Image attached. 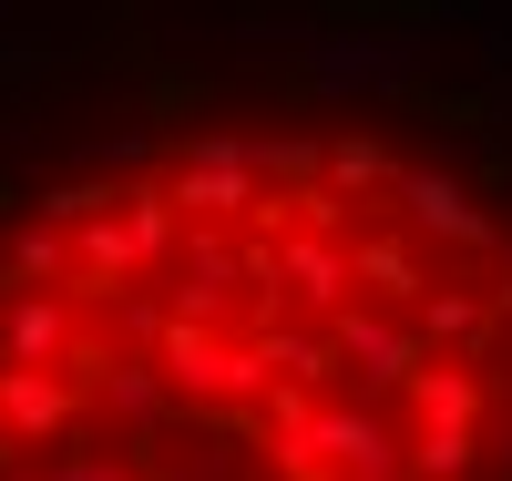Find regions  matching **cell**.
<instances>
[{"label": "cell", "mask_w": 512, "mask_h": 481, "mask_svg": "<svg viewBox=\"0 0 512 481\" xmlns=\"http://www.w3.org/2000/svg\"><path fill=\"white\" fill-rule=\"evenodd\" d=\"M0 481H512V215L338 123L62 174L0 236Z\"/></svg>", "instance_id": "cell-1"}]
</instances>
